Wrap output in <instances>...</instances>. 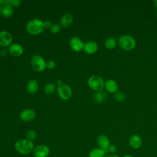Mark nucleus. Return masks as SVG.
I'll use <instances>...</instances> for the list:
<instances>
[{
    "mask_svg": "<svg viewBox=\"0 0 157 157\" xmlns=\"http://www.w3.org/2000/svg\"><path fill=\"white\" fill-rule=\"evenodd\" d=\"M57 83H58V86H59V85H61L63 84V83H62V81H61V80H57Z\"/></svg>",
    "mask_w": 157,
    "mask_h": 157,
    "instance_id": "32",
    "label": "nucleus"
},
{
    "mask_svg": "<svg viewBox=\"0 0 157 157\" xmlns=\"http://www.w3.org/2000/svg\"><path fill=\"white\" fill-rule=\"evenodd\" d=\"M1 14L5 17H9L13 14V8L12 6L5 4L3 6Z\"/></svg>",
    "mask_w": 157,
    "mask_h": 157,
    "instance_id": "20",
    "label": "nucleus"
},
{
    "mask_svg": "<svg viewBox=\"0 0 157 157\" xmlns=\"http://www.w3.org/2000/svg\"><path fill=\"white\" fill-rule=\"evenodd\" d=\"M107 98V94L105 92L101 91H97L93 95V100L97 104H100L104 102Z\"/></svg>",
    "mask_w": 157,
    "mask_h": 157,
    "instance_id": "18",
    "label": "nucleus"
},
{
    "mask_svg": "<svg viewBox=\"0 0 157 157\" xmlns=\"http://www.w3.org/2000/svg\"><path fill=\"white\" fill-rule=\"evenodd\" d=\"M51 26H52V23H51V22L50 21L47 20V21H45L44 22V28H48L51 27Z\"/></svg>",
    "mask_w": 157,
    "mask_h": 157,
    "instance_id": "29",
    "label": "nucleus"
},
{
    "mask_svg": "<svg viewBox=\"0 0 157 157\" xmlns=\"http://www.w3.org/2000/svg\"><path fill=\"white\" fill-rule=\"evenodd\" d=\"M50 154L49 148L45 145H39L33 150L34 157H47Z\"/></svg>",
    "mask_w": 157,
    "mask_h": 157,
    "instance_id": "7",
    "label": "nucleus"
},
{
    "mask_svg": "<svg viewBox=\"0 0 157 157\" xmlns=\"http://www.w3.org/2000/svg\"><path fill=\"white\" fill-rule=\"evenodd\" d=\"M98 144L100 148L104 150L105 151L110 145V140L106 136L101 135L98 138Z\"/></svg>",
    "mask_w": 157,
    "mask_h": 157,
    "instance_id": "13",
    "label": "nucleus"
},
{
    "mask_svg": "<svg viewBox=\"0 0 157 157\" xmlns=\"http://www.w3.org/2000/svg\"><path fill=\"white\" fill-rule=\"evenodd\" d=\"M7 53V50L6 48H1L0 50V54L1 56H4Z\"/></svg>",
    "mask_w": 157,
    "mask_h": 157,
    "instance_id": "30",
    "label": "nucleus"
},
{
    "mask_svg": "<svg viewBox=\"0 0 157 157\" xmlns=\"http://www.w3.org/2000/svg\"><path fill=\"white\" fill-rule=\"evenodd\" d=\"M98 48V47L97 44L93 41L88 42L84 45L85 52L89 55L94 53L97 51Z\"/></svg>",
    "mask_w": 157,
    "mask_h": 157,
    "instance_id": "14",
    "label": "nucleus"
},
{
    "mask_svg": "<svg viewBox=\"0 0 157 157\" xmlns=\"http://www.w3.org/2000/svg\"><path fill=\"white\" fill-rule=\"evenodd\" d=\"M105 87L109 93H115L118 90V85L113 80H108L105 83Z\"/></svg>",
    "mask_w": 157,
    "mask_h": 157,
    "instance_id": "16",
    "label": "nucleus"
},
{
    "mask_svg": "<svg viewBox=\"0 0 157 157\" xmlns=\"http://www.w3.org/2000/svg\"><path fill=\"white\" fill-rule=\"evenodd\" d=\"M129 144L132 148H139L142 145V139L139 135L134 134L130 137Z\"/></svg>",
    "mask_w": 157,
    "mask_h": 157,
    "instance_id": "12",
    "label": "nucleus"
},
{
    "mask_svg": "<svg viewBox=\"0 0 157 157\" xmlns=\"http://www.w3.org/2000/svg\"><path fill=\"white\" fill-rule=\"evenodd\" d=\"M9 52L10 54L13 56H19L22 55L23 52V48L20 44H13L9 47Z\"/></svg>",
    "mask_w": 157,
    "mask_h": 157,
    "instance_id": "11",
    "label": "nucleus"
},
{
    "mask_svg": "<svg viewBox=\"0 0 157 157\" xmlns=\"http://www.w3.org/2000/svg\"><path fill=\"white\" fill-rule=\"evenodd\" d=\"M115 99L119 102H121L123 100H124L125 99V95L123 92L121 91H118L115 94Z\"/></svg>",
    "mask_w": 157,
    "mask_h": 157,
    "instance_id": "25",
    "label": "nucleus"
},
{
    "mask_svg": "<svg viewBox=\"0 0 157 157\" xmlns=\"http://www.w3.org/2000/svg\"><path fill=\"white\" fill-rule=\"evenodd\" d=\"M44 22L39 19H33L28 22L26 30L28 33L36 35L40 33L44 30Z\"/></svg>",
    "mask_w": 157,
    "mask_h": 157,
    "instance_id": "2",
    "label": "nucleus"
},
{
    "mask_svg": "<svg viewBox=\"0 0 157 157\" xmlns=\"http://www.w3.org/2000/svg\"><path fill=\"white\" fill-rule=\"evenodd\" d=\"M31 66L34 71L40 72L46 68L47 63L42 56L35 55L31 59Z\"/></svg>",
    "mask_w": 157,
    "mask_h": 157,
    "instance_id": "5",
    "label": "nucleus"
},
{
    "mask_svg": "<svg viewBox=\"0 0 157 157\" xmlns=\"http://www.w3.org/2000/svg\"><path fill=\"white\" fill-rule=\"evenodd\" d=\"M36 117V113L31 109H26L22 111L20 113V118L25 121H29L33 120Z\"/></svg>",
    "mask_w": 157,
    "mask_h": 157,
    "instance_id": "10",
    "label": "nucleus"
},
{
    "mask_svg": "<svg viewBox=\"0 0 157 157\" xmlns=\"http://www.w3.org/2000/svg\"><path fill=\"white\" fill-rule=\"evenodd\" d=\"M117 150V147L115 145H110L109 146V147L107 148V149L105 151V153L106 152H110L111 153H114Z\"/></svg>",
    "mask_w": 157,
    "mask_h": 157,
    "instance_id": "27",
    "label": "nucleus"
},
{
    "mask_svg": "<svg viewBox=\"0 0 157 157\" xmlns=\"http://www.w3.org/2000/svg\"><path fill=\"white\" fill-rule=\"evenodd\" d=\"M12 42V36L10 33L7 31L0 32V45L7 47L11 44Z\"/></svg>",
    "mask_w": 157,
    "mask_h": 157,
    "instance_id": "9",
    "label": "nucleus"
},
{
    "mask_svg": "<svg viewBox=\"0 0 157 157\" xmlns=\"http://www.w3.org/2000/svg\"><path fill=\"white\" fill-rule=\"evenodd\" d=\"M117 45V40L113 37L108 38L105 42V47L107 49H113Z\"/></svg>",
    "mask_w": 157,
    "mask_h": 157,
    "instance_id": "21",
    "label": "nucleus"
},
{
    "mask_svg": "<svg viewBox=\"0 0 157 157\" xmlns=\"http://www.w3.org/2000/svg\"><path fill=\"white\" fill-rule=\"evenodd\" d=\"M156 17H157V13H156Z\"/></svg>",
    "mask_w": 157,
    "mask_h": 157,
    "instance_id": "37",
    "label": "nucleus"
},
{
    "mask_svg": "<svg viewBox=\"0 0 157 157\" xmlns=\"http://www.w3.org/2000/svg\"><path fill=\"white\" fill-rule=\"evenodd\" d=\"M105 157H119L117 155L114 154V153H110L109 155H107Z\"/></svg>",
    "mask_w": 157,
    "mask_h": 157,
    "instance_id": "31",
    "label": "nucleus"
},
{
    "mask_svg": "<svg viewBox=\"0 0 157 157\" xmlns=\"http://www.w3.org/2000/svg\"><path fill=\"white\" fill-rule=\"evenodd\" d=\"M5 4H6V1H4V0H1L0 1V5H2V4H4L5 5Z\"/></svg>",
    "mask_w": 157,
    "mask_h": 157,
    "instance_id": "33",
    "label": "nucleus"
},
{
    "mask_svg": "<svg viewBox=\"0 0 157 157\" xmlns=\"http://www.w3.org/2000/svg\"><path fill=\"white\" fill-rule=\"evenodd\" d=\"M26 137L27 139L32 141L33 140H34L36 138V133L34 130H32V129L28 130L26 133Z\"/></svg>",
    "mask_w": 157,
    "mask_h": 157,
    "instance_id": "23",
    "label": "nucleus"
},
{
    "mask_svg": "<svg viewBox=\"0 0 157 157\" xmlns=\"http://www.w3.org/2000/svg\"><path fill=\"white\" fill-rule=\"evenodd\" d=\"M153 3H154L155 6L157 7V0H155V1H153Z\"/></svg>",
    "mask_w": 157,
    "mask_h": 157,
    "instance_id": "34",
    "label": "nucleus"
},
{
    "mask_svg": "<svg viewBox=\"0 0 157 157\" xmlns=\"http://www.w3.org/2000/svg\"><path fill=\"white\" fill-rule=\"evenodd\" d=\"M15 148L21 155H28L34 150V144L31 140L27 139H21L15 143Z\"/></svg>",
    "mask_w": 157,
    "mask_h": 157,
    "instance_id": "1",
    "label": "nucleus"
},
{
    "mask_svg": "<svg viewBox=\"0 0 157 157\" xmlns=\"http://www.w3.org/2000/svg\"><path fill=\"white\" fill-rule=\"evenodd\" d=\"M88 85L91 88L96 91H101L104 86L103 79L98 75H93L88 78Z\"/></svg>",
    "mask_w": 157,
    "mask_h": 157,
    "instance_id": "4",
    "label": "nucleus"
},
{
    "mask_svg": "<svg viewBox=\"0 0 157 157\" xmlns=\"http://www.w3.org/2000/svg\"><path fill=\"white\" fill-rule=\"evenodd\" d=\"M38 88H39V85H38L37 82L35 80H31L28 83L26 89H27V91L30 94H33L37 91Z\"/></svg>",
    "mask_w": 157,
    "mask_h": 157,
    "instance_id": "17",
    "label": "nucleus"
},
{
    "mask_svg": "<svg viewBox=\"0 0 157 157\" xmlns=\"http://www.w3.org/2000/svg\"><path fill=\"white\" fill-rule=\"evenodd\" d=\"M123 157H132V156L129 155H124Z\"/></svg>",
    "mask_w": 157,
    "mask_h": 157,
    "instance_id": "36",
    "label": "nucleus"
},
{
    "mask_svg": "<svg viewBox=\"0 0 157 157\" xmlns=\"http://www.w3.org/2000/svg\"><path fill=\"white\" fill-rule=\"evenodd\" d=\"M57 93L59 98L63 100H67L72 96V90L71 88L66 84H62L58 86Z\"/></svg>",
    "mask_w": 157,
    "mask_h": 157,
    "instance_id": "6",
    "label": "nucleus"
},
{
    "mask_svg": "<svg viewBox=\"0 0 157 157\" xmlns=\"http://www.w3.org/2000/svg\"><path fill=\"white\" fill-rule=\"evenodd\" d=\"M69 45L71 48L75 52H78L84 48V44L82 40L77 37H72L69 40Z\"/></svg>",
    "mask_w": 157,
    "mask_h": 157,
    "instance_id": "8",
    "label": "nucleus"
},
{
    "mask_svg": "<svg viewBox=\"0 0 157 157\" xmlns=\"http://www.w3.org/2000/svg\"><path fill=\"white\" fill-rule=\"evenodd\" d=\"M55 67V63L53 61H49L47 63V67L48 69H52Z\"/></svg>",
    "mask_w": 157,
    "mask_h": 157,
    "instance_id": "28",
    "label": "nucleus"
},
{
    "mask_svg": "<svg viewBox=\"0 0 157 157\" xmlns=\"http://www.w3.org/2000/svg\"><path fill=\"white\" fill-rule=\"evenodd\" d=\"M105 154V151L100 148H96L93 149L88 155V157H104Z\"/></svg>",
    "mask_w": 157,
    "mask_h": 157,
    "instance_id": "19",
    "label": "nucleus"
},
{
    "mask_svg": "<svg viewBox=\"0 0 157 157\" xmlns=\"http://www.w3.org/2000/svg\"><path fill=\"white\" fill-rule=\"evenodd\" d=\"M60 31V26L58 24H53L50 27V31L52 33H57Z\"/></svg>",
    "mask_w": 157,
    "mask_h": 157,
    "instance_id": "26",
    "label": "nucleus"
},
{
    "mask_svg": "<svg viewBox=\"0 0 157 157\" xmlns=\"http://www.w3.org/2000/svg\"><path fill=\"white\" fill-rule=\"evenodd\" d=\"M20 3H21V1L18 0H6L5 4L9 5L12 7L13 6L17 7V6H19L20 5Z\"/></svg>",
    "mask_w": 157,
    "mask_h": 157,
    "instance_id": "24",
    "label": "nucleus"
},
{
    "mask_svg": "<svg viewBox=\"0 0 157 157\" xmlns=\"http://www.w3.org/2000/svg\"><path fill=\"white\" fill-rule=\"evenodd\" d=\"M118 44L120 47L124 50H131L136 45V41L134 39L128 35L121 36L118 40Z\"/></svg>",
    "mask_w": 157,
    "mask_h": 157,
    "instance_id": "3",
    "label": "nucleus"
},
{
    "mask_svg": "<svg viewBox=\"0 0 157 157\" xmlns=\"http://www.w3.org/2000/svg\"><path fill=\"white\" fill-rule=\"evenodd\" d=\"M2 8H3V6L0 5V13H2Z\"/></svg>",
    "mask_w": 157,
    "mask_h": 157,
    "instance_id": "35",
    "label": "nucleus"
},
{
    "mask_svg": "<svg viewBox=\"0 0 157 157\" xmlns=\"http://www.w3.org/2000/svg\"><path fill=\"white\" fill-rule=\"evenodd\" d=\"M56 90L55 85L52 83H49L45 85L44 88V91L47 94H53Z\"/></svg>",
    "mask_w": 157,
    "mask_h": 157,
    "instance_id": "22",
    "label": "nucleus"
},
{
    "mask_svg": "<svg viewBox=\"0 0 157 157\" xmlns=\"http://www.w3.org/2000/svg\"><path fill=\"white\" fill-rule=\"evenodd\" d=\"M73 22V17L70 13L64 14L60 20V25L63 28L69 27Z\"/></svg>",
    "mask_w": 157,
    "mask_h": 157,
    "instance_id": "15",
    "label": "nucleus"
}]
</instances>
